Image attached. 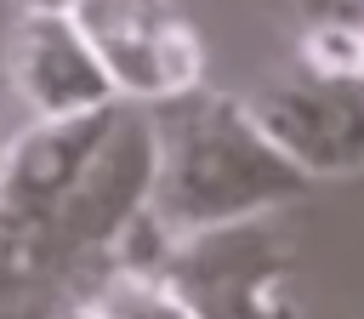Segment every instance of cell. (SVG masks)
I'll return each mask as SVG.
<instances>
[{
  "label": "cell",
  "instance_id": "cell-1",
  "mask_svg": "<svg viewBox=\"0 0 364 319\" xmlns=\"http://www.w3.org/2000/svg\"><path fill=\"white\" fill-rule=\"evenodd\" d=\"M142 114L154 142L148 216L171 239L273 216L279 205L307 194V177L273 148L245 97L210 91L199 80L165 103H148Z\"/></svg>",
  "mask_w": 364,
  "mask_h": 319
},
{
  "label": "cell",
  "instance_id": "cell-2",
  "mask_svg": "<svg viewBox=\"0 0 364 319\" xmlns=\"http://www.w3.org/2000/svg\"><path fill=\"white\" fill-rule=\"evenodd\" d=\"M154 279L188 308V319H307L296 296V256L273 216L176 239Z\"/></svg>",
  "mask_w": 364,
  "mask_h": 319
},
{
  "label": "cell",
  "instance_id": "cell-3",
  "mask_svg": "<svg viewBox=\"0 0 364 319\" xmlns=\"http://www.w3.org/2000/svg\"><path fill=\"white\" fill-rule=\"evenodd\" d=\"M68 17L119 103L148 108L205 80V40L176 0H74Z\"/></svg>",
  "mask_w": 364,
  "mask_h": 319
},
{
  "label": "cell",
  "instance_id": "cell-4",
  "mask_svg": "<svg viewBox=\"0 0 364 319\" xmlns=\"http://www.w3.org/2000/svg\"><path fill=\"white\" fill-rule=\"evenodd\" d=\"M245 103L307 182L364 171V68H318L296 57Z\"/></svg>",
  "mask_w": 364,
  "mask_h": 319
},
{
  "label": "cell",
  "instance_id": "cell-5",
  "mask_svg": "<svg viewBox=\"0 0 364 319\" xmlns=\"http://www.w3.org/2000/svg\"><path fill=\"white\" fill-rule=\"evenodd\" d=\"M6 80L28 120H68L119 103L68 11H23L6 34Z\"/></svg>",
  "mask_w": 364,
  "mask_h": 319
},
{
  "label": "cell",
  "instance_id": "cell-6",
  "mask_svg": "<svg viewBox=\"0 0 364 319\" xmlns=\"http://www.w3.org/2000/svg\"><path fill=\"white\" fill-rule=\"evenodd\" d=\"M125 103L68 114V120H28V131L0 142V216H40L51 211L74 177L91 165L102 137L114 131Z\"/></svg>",
  "mask_w": 364,
  "mask_h": 319
},
{
  "label": "cell",
  "instance_id": "cell-7",
  "mask_svg": "<svg viewBox=\"0 0 364 319\" xmlns=\"http://www.w3.org/2000/svg\"><path fill=\"white\" fill-rule=\"evenodd\" d=\"M97 308L102 319H188V308L154 273H119V268L97 285Z\"/></svg>",
  "mask_w": 364,
  "mask_h": 319
},
{
  "label": "cell",
  "instance_id": "cell-8",
  "mask_svg": "<svg viewBox=\"0 0 364 319\" xmlns=\"http://www.w3.org/2000/svg\"><path fill=\"white\" fill-rule=\"evenodd\" d=\"M301 23H364V0H290Z\"/></svg>",
  "mask_w": 364,
  "mask_h": 319
},
{
  "label": "cell",
  "instance_id": "cell-9",
  "mask_svg": "<svg viewBox=\"0 0 364 319\" xmlns=\"http://www.w3.org/2000/svg\"><path fill=\"white\" fill-rule=\"evenodd\" d=\"M74 0H23V11H68Z\"/></svg>",
  "mask_w": 364,
  "mask_h": 319
},
{
  "label": "cell",
  "instance_id": "cell-10",
  "mask_svg": "<svg viewBox=\"0 0 364 319\" xmlns=\"http://www.w3.org/2000/svg\"><path fill=\"white\" fill-rule=\"evenodd\" d=\"M0 142H6V131H0Z\"/></svg>",
  "mask_w": 364,
  "mask_h": 319
}]
</instances>
